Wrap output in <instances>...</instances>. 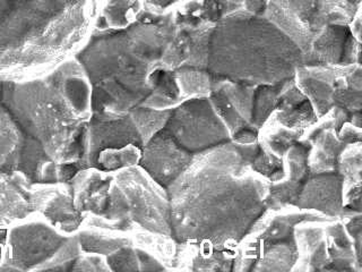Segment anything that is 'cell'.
I'll return each instance as SVG.
<instances>
[{"label": "cell", "instance_id": "cell-1", "mask_svg": "<svg viewBox=\"0 0 362 272\" xmlns=\"http://www.w3.org/2000/svg\"><path fill=\"white\" fill-rule=\"evenodd\" d=\"M258 150L230 140L194 156L167 188L175 241L235 251L269 196V179L252 166Z\"/></svg>", "mask_w": 362, "mask_h": 272}, {"label": "cell", "instance_id": "cell-8", "mask_svg": "<svg viewBox=\"0 0 362 272\" xmlns=\"http://www.w3.org/2000/svg\"><path fill=\"white\" fill-rule=\"evenodd\" d=\"M163 130L192 156L231 140L209 98H192L173 108Z\"/></svg>", "mask_w": 362, "mask_h": 272}, {"label": "cell", "instance_id": "cell-24", "mask_svg": "<svg viewBox=\"0 0 362 272\" xmlns=\"http://www.w3.org/2000/svg\"><path fill=\"white\" fill-rule=\"evenodd\" d=\"M360 9L346 0H315L310 23L314 37L326 26H349Z\"/></svg>", "mask_w": 362, "mask_h": 272}, {"label": "cell", "instance_id": "cell-22", "mask_svg": "<svg viewBox=\"0 0 362 272\" xmlns=\"http://www.w3.org/2000/svg\"><path fill=\"white\" fill-rule=\"evenodd\" d=\"M83 252L109 256L118 249L133 246L132 234L101 224L83 222L77 232Z\"/></svg>", "mask_w": 362, "mask_h": 272}, {"label": "cell", "instance_id": "cell-25", "mask_svg": "<svg viewBox=\"0 0 362 272\" xmlns=\"http://www.w3.org/2000/svg\"><path fill=\"white\" fill-rule=\"evenodd\" d=\"M337 173L342 179L343 200L361 192L362 142L345 145L337 159Z\"/></svg>", "mask_w": 362, "mask_h": 272}, {"label": "cell", "instance_id": "cell-14", "mask_svg": "<svg viewBox=\"0 0 362 272\" xmlns=\"http://www.w3.org/2000/svg\"><path fill=\"white\" fill-rule=\"evenodd\" d=\"M361 64V42L349 26H329L313 38L305 65L351 66Z\"/></svg>", "mask_w": 362, "mask_h": 272}, {"label": "cell", "instance_id": "cell-2", "mask_svg": "<svg viewBox=\"0 0 362 272\" xmlns=\"http://www.w3.org/2000/svg\"><path fill=\"white\" fill-rule=\"evenodd\" d=\"M0 102L68 181L81 169L92 105L90 83L75 57L42 76L0 81Z\"/></svg>", "mask_w": 362, "mask_h": 272}, {"label": "cell", "instance_id": "cell-35", "mask_svg": "<svg viewBox=\"0 0 362 272\" xmlns=\"http://www.w3.org/2000/svg\"><path fill=\"white\" fill-rule=\"evenodd\" d=\"M351 5L356 6V8H361V0H346Z\"/></svg>", "mask_w": 362, "mask_h": 272}, {"label": "cell", "instance_id": "cell-3", "mask_svg": "<svg viewBox=\"0 0 362 272\" xmlns=\"http://www.w3.org/2000/svg\"><path fill=\"white\" fill-rule=\"evenodd\" d=\"M173 30V11H144L127 28L94 30L75 56L90 83L92 115L124 116L144 103Z\"/></svg>", "mask_w": 362, "mask_h": 272}, {"label": "cell", "instance_id": "cell-20", "mask_svg": "<svg viewBox=\"0 0 362 272\" xmlns=\"http://www.w3.org/2000/svg\"><path fill=\"white\" fill-rule=\"evenodd\" d=\"M32 184L21 171L0 173V226L7 228L34 212Z\"/></svg>", "mask_w": 362, "mask_h": 272}, {"label": "cell", "instance_id": "cell-12", "mask_svg": "<svg viewBox=\"0 0 362 272\" xmlns=\"http://www.w3.org/2000/svg\"><path fill=\"white\" fill-rule=\"evenodd\" d=\"M132 144L144 147V142L129 113L119 117L92 115L85 134L84 156L81 168L94 167L96 157L102 151Z\"/></svg>", "mask_w": 362, "mask_h": 272}, {"label": "cell", "instance_id": "cell-10", "mask_svg": "<svg viewBox=\"0 0 362 272\" xmlns=\"http://www.w3.org/2000/svg\"><path fill=\"white\" fill-rule=\"evenodd\" d=\"M362 75L361 64L351 66L303 65L294 74V83L314 108L317 118L333 108L337 89L348 86Z\"/></svg>", "mask_w": 362, "mask_h": 272}, {"label": "cell", "instance_id": "cell-33", "mask_svg": "<svg viewBox=\"0 0 362 272\" xmlns=\"http://www.w3.org/2000/svg\"><path fill=\"white\" fill-rule=\"evenodd\" d=\"M362 130L359 126L351 122L344 123L339 130V137L344 142L345 144L361 142Z\"/></svg>", "mask_w": 362, "mask_h": 272}, {"label": "cell", "instance_id": "cell-31", "mask_svg": "<svg viewBox=\"0 0 362 272\" xmlns=\"http://www.w3.org/2000/svg\"><path fill=\"white\" fill-rule=\"evenodd\" d=\"M187 0H144V8L153 14H165Z\"/></svg>", "mask_w": 362, "mask_h": 272}, {"label": "cell", "instance_id": "cell-29", "mask_svg": "<svg viewBox=\"0 0 362 272\" xmlns=\"http://www.w3.org/2000/svg\"><path fill=\"white\" fill-rule=\"evenodd\" d=\"M111 271H139V260L134 246H126L107 256Z\"/></svg>", "mask_w": 362, "mask_h": 272}, {"label": "cell", "instance_id": "cell-21", "mask_svg": "<svg viewBox=\"0 0 362 272\" xmlns=\"http://www.w3.org/2000/svg\"><path fill=\"white\" fill-rule=\"evenodd\" d=\"M325 235L328 253L326 271H361L362 259L356 254L354 239L339 218L327 220Z\"/></svg>", "mask_w": 362, "mask_h": 272}, {"label": "cell", "instance_id": "cell-23", "mask_svg": "<svg viewBox=\"0 0 362 272\" xmlns=\"http://www.w3.org/2000/svg\"><path fill=\"white\" fill-rule=\"evenodd\" d=\"M144 0H99L95 30H120L139 20Z\"/></svg>", "mask_w": 362, "mask_h": 272}, {"label": "cell", "instance_id": "cell-9", "mask_svg": "<svg viewBox=\"0 0 362 272\" xmlns=\"http://www.w3.org/2000/svg\"><path fill=\"white\" fill-rule=\"evenodd\" d=\"M21 171L33 183L67 181L41 149L26 139L14 117L0 102V173Z\"/></svg>", "mask_w": 362, "mask_h": 272}, {"label": "cell", "instance_id": "cell-27", "mask_svg": "<svg viewBox=\"0 0 362 272\" xmlns=\"http://www.w3.org/2000/svg\"><path fill=\"white\" fill-rule=\"evenodd\" d=\"M171 110H156L151 108L137 107L130 111V117L133 119L144 145L165 126Z\"/></svg>", "mask_w": 362, "mask_h": 272}, {"label": "cell", "instance_id": "cell-34", "mask_svg": "<svg viewBox=\"0 0 362 272\" xmlns=\"http://www.w3.org/2000/svg\"><path fill=\"white\" fill-rule=\"evenodd\" d=\"M6 230L7 228L0 226V268L3 264L4 246H5Z\"/></svg>", "mask_w": 362, "mask_h": 272}, {"label": "cell", "instance_id": "cell-7", "mask_svg": "<svg viewBox=\"0 0 362 272\" xmlns=\"http://www.w3.org/2000/svg\"><path fill=\"white\" fill-rule=\"evenodd\" d=\"M112 175L122 192L130 221L148 232L173 236L167 188L139 164L112 171Z\"/></svg>", "mask_w": 362, "mask_h": 272}, {"label": "cell", "instance_id": "cell-16", "mask_svg": "<svg viewBox=\"0 0 362 272\" xmlns=\"http://www.w3.org/2000/svg\"><path fill=\"white\" fill-rule=\"evenodd\" d=\"M320 218L331 217L311 210L301 209L293 204L280 208H265L243 238L258 245L274 243L292 237L294 226L300 221Z\"/></svg>", "mask_w": 362, "mask_h": 272}, {"label": "cell", "instance_id": "cell-32", "mask_svg": "<svg viewBox=\"0 0 362 272\" xmlns=\"http://www.w3.org/2000/svg\"><path fill=\"white\" fill-rule=\"evenodd\" d=\"M226 1H228L230 5L235 6V8L259 15H264L267 6V0H226Z\"/></svg>", "mask_w": 362, "mask_h": 272}, {"label": "cell", "instance_id": "cell-13", "mask_svg": "<svg viewBox=\"0 0 362 272\" xmlns=\"http://www.w3.org/2000/svg\"><path fill=\"white\" fill-rule=\"evenodd\" d=\"M192 158V154L177 144L162 128L143 147L139 166L158 184L168 188L189 166Z\"/></svg>", "mask_w": 362, "mask_h": 272}, {"label": "cell", "instance_id": "cell-5", "mask_svg": "<svg viewBox=\"0 0 362 272\" xmlns=\"http://www.w3.org/2000/svg\"><path fill=\"white\" fill-rule=\"evenodd\" d=\"M303 65V51L264 15L238 9L213 26L205 68L213 92L226 81L279 84L293 79Z\"/></svg>", "mask_w": 362, "mask_h": 272}, {"label": "cell", "instance_id": "cell-26", "mask_svg": "<svg viewBox=\"0 0 362 272\" xmlns=\"http://www.w3.org/2000/svg\"><path fill=\"white\" fill-rule=\"evenodd\" d=\"M143 147L139 145H127L120 149H109L102 151L96 157L94 167L105 171H117L124 168L139 164Z\"/></svg>", "mask_w": 362, "mask_h": 272}, {"label": "cell", "instance_id": "cell-28", "mask_svg": "<svg viewBox=\"0 0 362 272\" xmlns=\"http://www.w3.org/2000/svg\"><path fill=\"white\" fill-rule=\"evenodd\" d=\"M209 99L221 122L223 123L226 130L229 132L230 137L235 135L239 130H243V128H252L238 115L235 108L232 107L231 103L228 101L226 96L221 91H215L211 94Z\"/></svg>", "mask_w": 362, "mask_h": 272}, {"label": "cell", "instance_id": "cell-4", "mask_svg": "<svg viewBox=\"0 0 362 272\" xmlns=\"http://www.w3.org/2000/svg\"><path fill=\"white\" fill-rule=\"evenodd\" d=\"M99 0H0V81L42 76L76 56Z\"/></svg>", "mask_w": 362, "mask_h": 272}, {"label": "cell", "instance_id": "cell-6", "mask_svg": "<svg viewBox=\"0 0 362 272\" xmlns=\"http://www.w3.org/2000/svg\"><path fill=\"white\" fill-rule=\"evenodd\" d=\"M82 252L77 234L60 232L34 211L7 227L0 271H71Z\"/></svg>", "mask_w": 362, "mask_h": 272}, {"label": "cell", "instance_id": "cell-15", "mask_svg": "<svg viewBox=\"0 0 362 272\" xmlns=\"http://www.w3.org/2000/svg\"><path fill=\"white\" fill-rule=\"evenodd\" d=\"M315 0H267L264 16L307 54L314 33L310 23Z\"/></svg>", "mask_w": 362, "mask_h": 272}, {"label": "cell", "instance_id": "cell-30", "mask_svg": "<svg viewBox=\"0 0 362 272\" xmlns=\"http://www.w3.org/2000/svg\"><path fill=\"white\" fill-rule=\"evenodd\" d=\"M71 271L103 272L111 270L107 266V256L82 252V254L74 261Z\"/></svg>", "mask_w": 362, "mask_h": 272}, {"label": "cell", "instance_id": "cell-17", "mask_svg": "<svg viewBox=\"0 0 362 272\" xmlns=\"http://www.w3.org/2000/svg\"><path fill=\"white\" fill-rule=\"evenodd\" d=\"M282 177L269 183L266 208H280L297 203L300 192L309 177L308 147L294 143L283 157Z\"/></svg>", "mask_w": 362, "mask_h": 272}, {"label": "cell", "instance_id": "cell-11", "mask_svg": "<svg viewBox=\"0 0 362 272\" xmlns=\"http://www.w3.org/2000/svg\"><path fill=\"white\" fill-rule=\"evenodd\" d=\"M34 211L67 235H75L82 226L83 217L74 203L71 183H33L31 190Z\"/></svg>", "mask_w": 362, "mask_h": 272}, {"label": "cell", "instance_id": "cell-19", "mask_svg": "<svg viewBox=\"0 0 362 272\" xmlns=\"http://www.w3.org/2000/svg\"><path fill=\"white\" fill-rule=\"evenodd\" d=\"M297 207L337 218L343 210L342 179L337 173L317 174L305 181Z\"/></svg>", "mask_w": 362, "mask_h": 272}, {"label": "cell", "instance_id": "cell-18", "mask_svg": "<svg viewBox=\"0 0 362 272\" xmlns=\"http://www.w3.org/2000/svg\"><path fill=\"white\" fill-rule=\"evenodd\" d=\"M332 218L307 219L294 226L297 260L292 271H326L328 266L325 226Z\"/></svg>", "mask_w": 362, "mask_h": 272}]
</instances>
